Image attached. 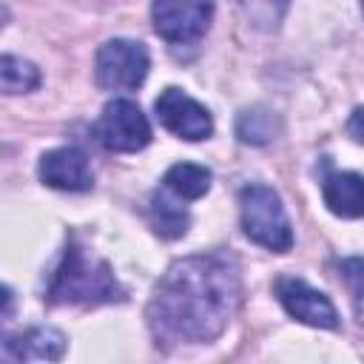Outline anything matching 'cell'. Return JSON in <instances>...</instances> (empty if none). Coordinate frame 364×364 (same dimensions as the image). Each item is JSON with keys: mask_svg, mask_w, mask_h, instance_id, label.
<instances>
[{"mask_svg": "<svg viewBox=\"0 0 364 364\" xmlns=\"http://www.w3.org/2000/svg\"><path fill=\"white\" fill-rule=\"evenodd\" d=\"M40 179L48 188L82 193L94 188V173L88 165V156L80 148H57L43 154L40 159Z\"/></svg>", "mask_w": 364, "mask_h": 364, "instance_id": "9c48e42d", "label": "cell"}, {"mask_svg": "<svg viewBox=\"0 0 364 364\" xmlns=\"http://www.w3.org/2000/svg\"><path fill=\"white\" fill-rule=\"evenodd\" d=\"M51 304H111L122 301L125 290L114 279V270L108 262L88 256L77 242H68L63 262L57 264L48 290Z\"/></svg>", "mask_w": 364, "mask_h": 364, "instance_id": "7a4b0ae2", "label": "cell"}, {"mask_svg": "<svg viewBox=\"0 0 364 364\" xmlns=\"http://www.w3.org/2000/svg\"><path fill=\"white\" fill-rule=\"evenodd\" d=\"M347 131H350V136H353L355 142H364V105L353 111V117H350V122H347Z\"/></svg>", "mask_w": 364, "mask_h": 364, "instance_id": "e0dca14e", "label": "cell"}, {"mask_svg": "<svg viewBox=\"0 0 364 364\" xmlns=\"http://www.w3.org/2000/svg\"><path fill=\"white\" fill-rule=\"evenodd\" d=\"M65 353V336L54 327H28L3 341V355L14 361H57Z\"/></svg>", "mask_w": 364, "mask_h": 364, "instance_id": "30bf717a", "label": "cell"}, {"mask_svg": "<svg viewBox=\"0 0 364 364\" xmlns=\"http://www.w3.org/2000/svg\"><path fill=\"white\" fill-rule=\"evenodd\" d=\"M0 85L6 94H26L40 85V68L23 57L3 54L0 60Z\"/></svg>", "mask_w": 364, "mask_h": 364, "instance_id": "9a60e30c", "label": "cell"}, {"mask_svg": "<svg viewBox=\"0 0 364 364\" xmlns=\"http://www.w3.org/2000/svg\"><path fill=\"white\" fill-rule=\"evenodd\" d=\"M94 136L105 151L134 154L151 142V125H148V119L136 102L111 100L94 125Z\"/></svg>", "mask_w": 364, "mask_h": 364, "instance_id": "5b68a950", "label": "cell"}, {"mask_svg": "<svg viewBox=\"0 0 364 364\" xmlns=\"http://www.w3.org/2000/svg\"><path fill=\"white\" fill-rule=\"evenodd\" d=\"M239 267L225 253L173 262L148 304V324L162 341L205 344L230 321L239 304Z\"/></svg>", "mask_w": 364, "mask_h": 364, "instance_id": "6da1fadb", "label": "cell"}, {"mask_svg": "<svg viewBox=\"0 0 364 364\" xmlns=\"http://www.w3.org/2000/svg\"><path fill=\"white\" fill-rule=\"evenodd\" d=\"M210 171L205 165H193V162H176L168 168L165 173V188L176 196V199H199L210 191Z\"/></svg>", "mask_w": 364, "mask_h": 364, "instance_id": "7c38bea8", "label": "cell"}, {"mask_svg": "<svg viewBox=\"0 0 364 364\" xmlns=\"http://www.w3.org/2000/svg\"><path fill=\"white\" fill-rule=\"evenodd\" d=\"M239 210H242V230L250 242L284 253L293 245V230L284 213L279 193L267 185H245L239 191Z\"/></svg>", "mask_w": 364, "mask_h": 364, "instance_id": "3957f363", "label": "cell"}, {"mask_svg": "<svg viewBox=\"0 0 364 364\" xmlns=\"http://www.w3.org/2000/svg\"><path fill=\"white\" fill-rule=\"evenodd\" d=\"M151 17L162 40L185 46L208 31L213 17V0H154Z\"/></svg>", "mask_w": 364, "mask_h": 364, "instance_id": "8992f818", "label": "cell"}, {"mask_svg": "<svg viewBox=\"0 0 364 364\" xmlns=\"http://www.w3.org/2000/svg\"><path fill=\"white\" fill-rule=\"evenodd\" d=\"M148 213H151L154 230L162 239H179V236H185L188 222H191L188 210L179 202L168 199V193H154L151 196V205H148Z\"/></svg>", "mask_w": 364, "mask_h": 364, "instance_id": "4fadbf2b", "label": "cell"}, {"mask_svg": "<svg viewBox=\"0 0 364 364\" xmlns=\"http://www.w3.org/2000/svg\"><path fill=\"white\" fill-rule=\"evenodd\" d=\"M276 296L282 301V307L301 324L310 327H324V330H336L338 327V313L333 307V301L313 290L307 282L296 279V276H282L276 279Z\"/></svg>", "mask_w": 364, "mask_h": 364, "instance_id": "ba28073f", "label": "cell"}, {"mask_svg": "<svg viewBox=\"0 0 364 364\" xmlns=\"http://www.w3.org/2000/svg\"><path fill=\"white\" fill-rule=\"evenodd\" d=\"M154 108H156L159 122L179 139L196 142V139H208L213 134V119H210L208 108L199 105L193 97H188L182 88H165L156 97Z\"/></svg>", "mask_w": 364, "mask_h": 364, "instance_id": "52a82bcc", "label": "cell"}, {"mask_svg": "<svg viewBox=\"0 0 364 364\" xmlns=\"http://www.w3.org/2000/svg\"><path fill=\"white\" fill-rule=\"evenodd\" d=\"M324 205L341 219L364 216V176L350 171H336L321 182Z\"/></svg>", "mask_w": 364, "mask_h": 364, "instance_id": "8fae6325", "label": "cell"}, {"mask_svg": "<svg viewBox=\"0 0 364 364\" xmlns=\"http://www.w3.org/2000/svg\"><path fill=\"white\" fill-rule=\"evenodd\" d=\"M338 276H341V282H344L347 290H350L353 310H355L358 321L364 324V259H361V256L341 259V264H338Z\"/></svg>", "mask_w": 364, "mask_h": 364, "instance_id": "2e32d148", "label": "cell"}, {"mask_svg": "<svg viewBox=\"0 0 364 364\" xmlns=\"http://www.w3.org/2000/svg\"><path fill=\"white\" fill-rule=\"evenodd\" d=\"M236 134L242 142H250V145H264L270 139H276L279 134V117L267 108H247L239 114L236 119Z\"/></svg>", "mask_w": 364, "mask_h": 364, "instance_id": "5bb4252c", "label": "cell"}, {"mask_svg": "<svg viewBox=\"0 0 364 364\" xmlns=\"http://www.w3.org/2000/svg\"><path fill=\"white\" fill-rule=\"evenodd\" d=\"M148 48L136 40H108L97 51L94 74L108 91H134L148 77Z\"/></svg>", "mask_w": 364, "mask_h": 364, "instance_id": "277c9868", "label": "cell"}, {"mask_svg": "<svg viewBox=\"0 0 364 364\" xmlns=\"http://www.w3.org/2000/svg\"><path fill=\"white\" fill-rule=\"evenodd\" d=\"M361 6H364V0H361Z\"/></svg>", "mask_w": 364, "mask_h": 364, "instance_id": "ac0fdd59", "label": "cell"}]
</instances>
